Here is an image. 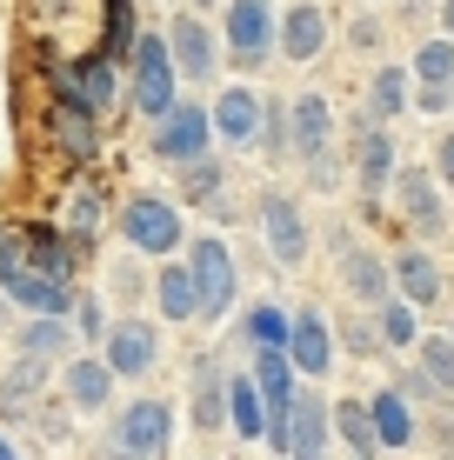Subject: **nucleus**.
Instances as JSON below:
<instances>
[{
    "mask_svg": "<svg viewBox=\"0 0 454 460\" xmlns=\"http://www.w3.org/2000/svg\"><path fill=\"white\" fill-rule=\"evenodd\" d=\"M174 101H181V67H174V54H167V34L134 40V107L147 120H161Z\"/></svg>",
    "mask_w": 454,
    "mask_h": 460,
    "instance_id": "f257e3e1",
    "label": "nucleus"
},
{
    "mask_svg": "<svg viewBox=\"0 0 454 460\" xmlns=\"http://www.w3.org/2000/svg\"><path fill=\"white\" fill-rule=\"evenodd\" d=\"M187 274H194V294H200V314H221L234 307V294H241V267H234V253L214 241H194V253H187Z\"/></svg>",
    "mask_w": 454,
    "mask_h": 460,
    "instance_id": "f03ea898",
    "label": "nucleus"
},
{
    "mask_svg": "<svg viewBox=\"0 0 454 460\" xmlns=\"http://www.w3.org/2000/svg\"><path fill=\"white\" fill-rule=\"evenodd\" d=\"M208 140H214L208 107L174 101V107L161 114V134H154V147H161V161H167V167H187V161H200V154H208Z\"/></svg>",
    "mask_w": 454,
    "mask_h": 460,
    "instance_id": "7ed1b4c3",
    "label": "nucleus"
},
{
    "mask_svg": "<svg viewBox=\"0 0 454 460\" xmlns=\"http://www.w3.org/2000/svg\"><path fill=\"white\" fill-rule=\"evenodd\" d=\"M120 234H128V247H140V253H174L181 247V214L167 208V200H154V194H140V200H128V214H120Z\"/></svg>",
    "mask_w": 454,
    "mask_h": 460,
    "instance_id": "20e7f679",
    "label": "nucleus"
},
{
    "mask_svg": "<svg viewBox=\"0 0 454 460\" xmlns=\"http://www.w3.org/2000/svg\"><path fill=\"white\" fill-rule=\"evenodd\" d=\"M114 447L120 454H167L174 447V407L167 401H134L114 420Z\"/></svg>",
    "mask_w": 454,
    "mask_h": 460,
    "instance_id": "39448f33",
    "label": "nucleus"
},
{
    "mask_svg": "<svg viewBox=\"0 0 454 460\" xmlns=\"http://www.w3.org/2000/svg\"><path fill=\"white\" fill-rule=\"evenodd\" d=\"M227 47H234L241 67H261V60H268V47H274V7L268 0H234L227 7Z\"/></svg>",
    "mask_w": 454,
    "mask_h": 460,
    "instance_id": "423d86ee",
    "label": "nucleus"
},
{
    "mask_svg": "<svg viewBox=\"0 0 454 460\" xmlns=\"http://www.w3.org/2000/svg\"><path fill=\"white\" fill-rule=\"evenodd\" d=\"M0 288H7V300H21L27 314H67L74 307V280L67 274H47V267H13Z\"/></svg>",
    "mask_w": 454,
    "mask_h": 460,
    "instance_id": "0eeeda50",
    "label": "nucleus"
},
{
    "mask_svg": "<svg viewBox=\"0 0 454 460\" xmlns=\"http://www.w3.org/2000/svg\"><path fill=\"white\" fill-rule=\"evenodd\" d=\"M261 234H268V253L280 267H294L307 253V227H301V208H294L288 194H268L261 200Z\"/></svg>",
    "mask_w": 454,
    "mask_h": 460,
    "instance_id": "6e6552de",
    "label": "nucleus"
},
{
    "mask_svg": "<svg viewBox=\"0 0 454 460\" xmlns=\"http://www.w3.org/2000/svg\"><path fill=\"white\" fill-rule=\"evenodd\" d=\"M167 54H174V67H181V81H208L214 74V34H208V21H194V13H181L174 27H167Z\"/></svg>",
    "mask_w": 454,
    "mask_h": 460,
    "instance_id": "1a4fd4ad",
    "label": "nucleus"
},
{
    "mask_svg": "<svg viewBox=\"0 0 454 460\" xmlns=\"http://www.w3.org/2000/svg\"><path fill=\"white\" fill-rule=\"evenodd\" d=\"M321 47H327V7L294 0L288 21H280V54H288L294 67H307V60H321Z\"/></svg>",
    "mask_w": 454,
    "mask_h": 460,
    "instance_id": "9d476101",
    "label": "nucleus"
},
{
    "mask_svg": "<svg viewBox=\"0 0 454 460\" xmlns=\"http://www.w3.org/2000/svg\"><path fill=\"white\" fill-rule=\"evenodd\" d=\"M107 367H114V380H140V374L154 367V327L147 321L107 327Z\"/></svg>",
    "mask_w": 454,
    "mask_h": 460,
    "instance_id": "9b49d317",
    "label": "nucleus"
},
{
    "mask_svg": "<svg viewBox=\"0 0 454 460\" xmlns=\"http://www.w3.org/2000/svg\"><path fill=\"white\" fill-rule=\"evenodd\" d=\"M288 360H294V374H327L334 334H327L321 314H294V321H288Z\"/></svg>",
    "mask_w": 454,
    "mask_h": 460,
    "instance_id": "f8f14e48",
    "label": "nucleus"
},
{
    "mask_svg": "<svg viewBox=\"0 0 454 460\" xmlns=\"http://www.w3.org/2000/svg\"><path fill=\"white\" fill-rule=\"evenodd\" d=\"M327 447V407L315 394H294L288 407V434H280V454H321Z\"/></svg>",
    "mask_w": 454,
    "mask_h": 460,
    "instance_id": "ddd939ff",
    "label": "nucleus"
},
{
    "mask_svg": "<svg viewBox=\"0 0 454 460\" xmlns=\"http://www.w3.org/2000/svg\"><path fill=\"white\" fill-rule=\"evenodd\" d=\"M261 114H268V107H261V101H254V93H247V87H227L221 101L208 107V120L221 127V140H234V147L261 134Z\"/></svg>",
    "mask_w": 454,
    "mask_h": 460,
    "instance_id": "4468645a",
    "label": "nucleus"
},
{
    "mask_svg": "<svg viewBox=\"0 0 454 460\" xmlns=\"http://www.w3.org/2000/svg\"><path fill=\"white\" fill-rule=\"evenodd\" d=\"M60 93H74V101H87L93 114H107V107H114V93H120V81H114V60H107V54H93L81 74H60Z\"/></svg>",
    "mask_w": 454,
    "mask_h": 460,
    "instance_id": "2eb2a0df",
    "label": "nucleus"
},
{
    "mask_svg": "<svg viewBox=\"0 0 454 460\" xmlns=\"http://www.w3.org/2000/svg\"><path fill=\"white\" fill-rule=\"evenodd\" d=\"M294 147H301V161H315V154L334 147V107H327L321 93H307V101L294 107Z\"/></svg>",
    "mask_w": 454,
    "mask_h": 460,
    "instance_id": "dca6fc26",
    "label": "nucleus"
},
{
    "mask_svg": "<svg viewBox=\"0 0 454 460\" xmlns=\"http://www.w3.org/2000/svg\"><path fill=\"white\" fill-rule=\"evenodd\" d=\"M354 181H361L368 194H381V187L395 181V140H387L381 127H368V134L354 140Z\"/></svg>",
    "mask_w": 454,
    "mask_h": 460,
    "instance_id": "f3484780",
    "label": "nucleus"
},
{
    "mask_svg": "<svg viewBox=\"0 0 454 460\" xmlns=\"http://www.w3.org/2000/svg\"><path fill=\"white\" fill-rule=\"evenodd\" d=\"M93 120H101V114H93L87 101L60 93V107H54V134H60V147H67L74 161H87V154H93Z\"/></svg>",
    "mask_w": 454,
    "mask_h": 460,
    "instance_id": "a211bd4d",
    "label": "nucleus"
},
{
    "mask_svg": "<svg viewBox=\"0 0 454 460\" xmlns=\"http://www.w3.org/2000/svg\"><path fill=\"white\" fill-rule=\"evenodd\" d=\"M114 394V367L107 360H67V401L74 407H107Z\"/></svg>",
    "mask_w": 454,
    "mask_h": 460,
    "instance_id": "6ab92c4d",
    "label": "nucleus"
},
{
    "mask_svg": "<svg viewBox=\"0 0 454 460\" xmlns=\"http://www.w3.org/2000/svg\"><path fill=\"white\" fill-rule=\"evenodd\" d=\"M368 414H374V440H381V447H408L414 440V420H408V401H401V394H374L368 401Z\"/></svg>",
    "mask_w": 454,
    "mask_h": 460,
    "instance_id": "aec40b11",
    "label": "nucleus"
},
{
    "mask_svg": "<svg viewBox=\"0 0 454 460\" xmlns=\"http://www.w3.org/2000/svg\"><path fill=\"white\" fill-rule=\"evenodd\" d=\"M395 280H401V294H408L414 300V307H428V300H441V267H434L428 261V253H401V261H395Z\"/></svg>",
    "mask_w": 454,
    "mask_h": 460,
    "instance_id": "412c9836",
    "label": "nucleus"
},
{
    "mask_svg": "<svg viewBox=\"0 0 454 460\" xmlns=\"http://www.w3.org/2000/svg\"><path fill=\"white\" fill-rule=\"evenodd\" d=\"M154 300H161V307H167V321H194V314H200L194 274H187V267H174V261H167V274L154 280Z\"/></svg>",
    "mask_w": 454,
    "mask_h": 460,
    "instance_id": "4be33fe9",
    "label": "nucleus"
},
{
    "mask_svg": "<svg viewBox=\"0 0 454 460\" xmlns=\"http://www.w3.org/2000/svg\"><path fill=\"white\" fill-rule=\"evenodd\" d=\"M67 314H34V327L21 334V354L27 360H54V354H67V341H74V327H60Z\"/></svg>",
    "mask_w": 454,
    "mask_h": 460,
    "instance_id": "5701e85b",
    "label": "nucleus"
},
{
    "mask_svg": "<svg viewBox=\"0 0 454 460\" xmlns=\"http://www.w3.org/2000/svg\"><path fill=\"white\" fill-rule=\"evenodd\" d=\"M401 200H408V227H441V194H434V173H408L401 181Z\"/></svg>",
    "mask_w": 454,
    "mask_h": 460,
    "instance_id": "b1692460",
    "label": "nucleus"
},
{
    "mask_svg": "<svg viewBox=\"0 0 454 460\" xmlns=\"http://www.w3.org/2000/svg\"><path fill=\"white\" fill-rule=\"evenodd\" d=\"M227 420H234V434L261 440V394H254V374L227 380Z\"/></svg>",
    "mask_w": 454,
    "mask_h": 460,
    "instance_id": "393cba45",
    "label": "nucleus"
},
{
    "mask_svg": "<svg viewBox=\"0 0 454 460\" xmlns=\"http://www.w3.org/2000/svg\"><path fill=\"white\" fill-rule=\"evenodd\" d=\"M387 288H395V274L374 253H348V294L354 300H387Z\"/></svg>",
    "mask_w": 454,
    "mask_h": 460,
    "instance_id": "a878e982",
    "label": "nucleus"
},
{
    "mask_svg": "<svg viewBox=\"0 0 454 460\" xmlns=\"http://www.w3.org/2000/svg\"><path fill=\"white\" fill-rule=\"evenodd\" d=\"M334 427H341V440H348L354 454H374L381 440H374V414H368V401H341L334 407Z\"/></svg>",
    "mask_w": 454,
    "mask_h": 460,
    "instance_id": "bb28decb",
    "label": "nucleus"
},
{
    "mask_svg": "<svg viewBox=\"0 0 454 460\" xmlns=\"http://www.w3.org/2000/svg\"><path fill=\"white\" fill-rule=\"evenodd\" d=\"M414 74H421V87H454V34L421 47V54H414Z\"/></svg>",
    "mask_w": 454,
    "mask_h": 460,
    "instance_id": "cd10ccee",
    "label": "nucleus"
},
{
    "mask_svg": "<svg viewBox=\"0 0 454 460\" xmlns=\"http://www.w3.org/2000/svg\"><path fill=\"white\" fill-rule=\"evenodd\" d=\"M381 341H387V347H414V341H421L414 300H408V294H401V300H381Z\"/></svg>",
    "mask_w": 454,
    "mask_h": 460,
    "instance_id": "c85d7f7f",
    "label": "nucleus"
},
{
    "mask_svg": "<svg viewBox=\"0 0 454 460\" xmlns=\"http://www.w3.org/2000/svg\"><path fill=\"white\" fill-rule=\"evenodd\" d=\"M368 101H374V114H401V107H408V74H401V67H381V74H374V87H368Z\"/></svg>",
    "mask_w": 454,
    "mask_h": 460,
    "instance_id": "c756f323",
    "label": "nucleus"
},
{
    "mask_svg": "<svg viewBox=\"0 0 454 460\" xmlns=\"http://www.w3.org/2000/svg\"><path fill=\"white\" fill-rule=\"evenodd\" d=\"M421 347V374H428V387L454 394V341H414Z\"/></svg>",
    "mask_w": 454,
    "mask_h": 460,
    "instance_id": "7c9ffc66",
    "label": "nucleus"
},
{
    "mask_svg": "<svg viewBox=\"0 0 454 460\" xmlns=\"http://www.w3.org/2000/svg\"><path fill=\"white\" fill-rule=\"evenodd\" d=\"M27 267L67 274V267H74V261H67V241H60V234H47V227H40V234H27Z\"/></svg>",
    "mask_w": 454,
    "mask_h": 460,
    "instance_id": "2f4dec72",
    "label": "nucleus"
},
{
    "mask_svg": "<svg viewBox=\"0 0 454 460\" xmlns=\"http://www.w3.org/2000/svg\"><path fill=\"white\" fill-rule=\"evenodd\" d=\"M34 394H40V374H34V367H13L7 380H0V414H21V407H34Z\"/></svg>",
    "mask_w": 454,
    "mask_h": 460,
    "instance_id": "473e14b6",
    "label": "nucleus"
},
{
    "mask_svg": "<svg viewBox=\"0 0 454 460\" xmlns=\"http://www.w3.org/2000/svg\"><path fill=\"white\" fill-rule=\"evenodd\" d=\"M247 341L254 347H288V314L280 307H254L247 314Z\"/></svg>",
    "mask_w": 454,
    "mask_h": 460,
    "instance_id": "72a5a7b5",
    "label": "nucleus"
},
{
    "mask_svg": "<svg viewBox=\"0 0 454 460\" xmlns=\"http://www.w3.org/2000/svg\"><path fill=\"white\" fill-rule=\"evenodd\" d=\"M134 54V0H114V13H107V60Z\"/></svg>",
    "mask_w": 454,
    "mask_h": 460,
    "instance_id": "f704fd0d",
    "label": "nucleus"
},
{
    "mask_svg": "<svg viewBox=\"0 0 454 460\" xmlns=\"http://www.w3.org/2000/svg\"><path fill=\"white\" fill-rule=\"evenodd\" d=\"M13 267H27V241L21 234H0V280H7Z\"/></svg>",
    "mask_w": 454,
    "mask_h": 460,
    "instance_id": "c9c22d12",
    "label": "nucleus"
},
{
    "mask_svg": "<svg viewBox=\"0 0 454 460\" xmlns=\"http://www.w3.org/2000/svg\"><path fill=\"white\" fill-rule=\"evenodd\" d=\"M448 101H454V87H421V93H414L421 114H448Z\"/></svg>",
    "mask_w": 454,
    "mask_h": 460,
    "instance_id": "e433bc0d",
    "label": "nucleus"
},
{
    "mask_svg": "<svg viewBox=\"0 0 454 460\" xmlns=\"http://www.w3.org/2000/svg\"><path fill=\"white\" fill-rule=\"evenodd\" d=\"M93 227H101V208H93V200L81 194V200H74V234H81V241H87Z\"/></svg>",
    "mask_w": 454,
    "mask_h": 460,
    "instance_id": "4c0bfd02",
    "label": "nucleus"
},
{
    "mask_svg": "<svg viewBox=\"0 0 454 460\" xmlns=\"http://www.w3.org/2000/svg\"><path fill=\"white\" fill-rule=\"evenodd\" d=\"M74 321H81V334H107V327H101V307H93V300H74Z\"/></svg>",
    "mask_w": 454,
    "mask_h": 460,
    "instance_id": "58836bf2",
    "label": "nucleus"
},
{
    "mask_svg": "<svg viewBox=\"0 0 454 460\" xmlns=\"http://www.w3.org/2000/svg\"><path fill=\"white\" fill-rule=\"evenodd\" d=\"M441 181H454V134L441 140Z\"/></svg>",
    "mask_w": 454,
    "mask_h": 460,
    "instance_id": "ea45409f",
    "label": "nucleus"
},
{
    "mask_svg": "<svg viewBox=\"0 0 454 460\" xmlns=\"http://www.w3.org/2000/svg\"><path fill=\"white\" fill-rule=\"evenodd\" d=\"M441 13H448V34H454V0H448V7H441Z\"/></svg>",
    "mask_w": 454,
    "mask_h": 460,
    "instance_id": "a19ab883",
    "label": "nucleus"
}]
</instances>
